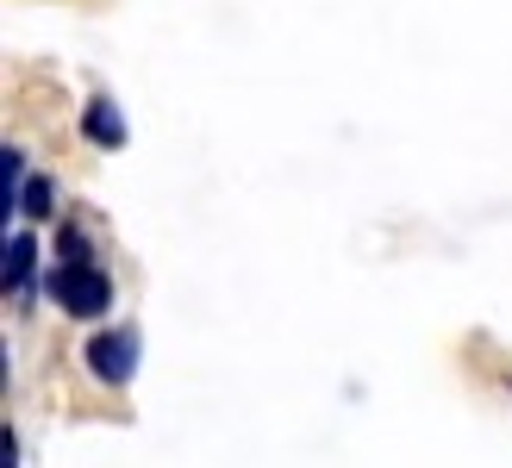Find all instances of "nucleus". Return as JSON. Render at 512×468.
<instances>
[{
	"instance_id": "nucleus-1",
	"label": "nucleus",
	"mask_w": 512,
	"mask_h": 468,
	"mask_svg": "<svg viewBox=\"0 0 512 468\" xmlns=\"http://www.w3.org/2000/svg\"><path fill=\"white\" fill-rule=\"evenodd\" d=\"M50 294H57V306L69 312V319H100V312L113 306V275L88 263H57V275H50Z\"/></svg>"
},
{
	"instance_id": "nucleus-2",
	"label": "nucleus",
	"mask_w": 512,
	"mask_h": 468,
	"mask_svg": "<svg viewBox=\"0 0 512 468\" xmlns=\"http://www.w3.org/2000/svg\"><path fill=\"white\" fill-rule=\"evenodd\" d=\"M88 369H94V381L100 387H125L132 381V369H138V331H100V337H88Z\"/></svg>"
},
{
	"instance_id": "nucleus-3",
	"label": "nucleus",
	"mask_w": 512,
	"mask_h": 468,
	"mask_svg": "<svg viewBox=\"0 0 512 468\" xmlns=\"http://www.w3.org/2000/svg\"><path fill=\"white\" fill-rule=\"evenodd\" d=\"M32 263H38V244L25 238V231H13V238H7V263H0V275H7V294H25V288H32Z\"/></svg>"
},
{
	"instance_id": "nucleus-4",
	"label": "nucleus",
	"mask_w": 512,
	"mask_h": 468,
	"mask_svg": "<svg viewBox=\"0 0 512 468\" xmlns=\"http://www.w3.org/2000/svg\"><path fill=\"white\" fill-rule=\"evenodd\" d=\"M82 132H88L100 150H119V144H125V119L113 113V100H94L88 119H82Z\"/></svg>"
},
{
	"instance_id": "nucleus-5",
	"label": "nucleus",
	"mask_w": 512,
	"mask_h": 468,
	"mask_svg": "<svg viewBox=\"0 0 512 468\" xmlns=\"http://www.w3.org/2000/svg\"><path fill=\"white\" fill-rule=\"evenodd\" d=\"M0 181H7V194H0V206H7V219H13V200L25 194V156L7 144V150H0Z\"/></svg>"
},
{
	"instance_id": "nucleus-6",
	"label": "nucleus",
	"mask_w": 512,
	"mask_h": 468,
	"mask_svg": "<svg viewBox=\"0 0 512 468\" xmlns=\"http://www.w3.org/2000/svg\"><path fill=\"white\" fill-rule=\"evenodd\" d=\"M25 206H32V213H50V181H25Z\"/></svg>"
}]
</instances>
